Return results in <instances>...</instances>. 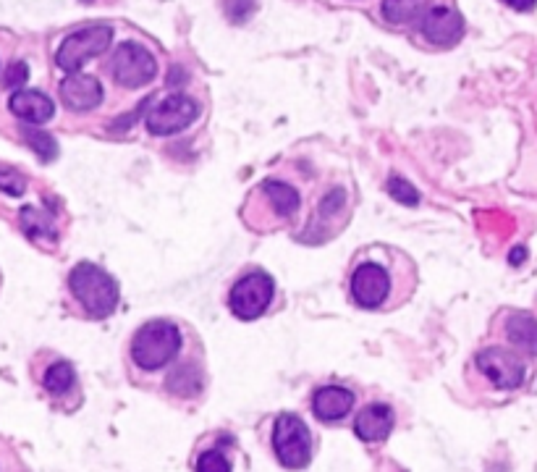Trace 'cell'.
Returning <instances> with one entry per match:
<instances>
[{
  "instance_id": "1",
  "label": "cell",
  "mask_w": 537,
  "mask_h": 472,
  "mask_svg": "<svg viewBox=\"0 0 537 472\" xmlns=\"http://www.w3.org/2000/svg\"><path fill=\"white\" fill-rule=\"evenodd\" d=\"M69 289L90 318H108L118 307L116 278L95 263H79L69 276Z\"/></svg>"
},
{
  "instance_id": "2",
  "label": "cell",
  "mask_w": 537,
  "mask_h": 472,
  "mask_svg": "<svg viewBox=\"0 0 537 472\" xmlns=\"http://www.w3.org/2000/svg\"><path fill=\"white\" fill-rule=\"evenodd\" d=\"M181 331L171 320H150L131 339V360L139 370L155 373L181 352Z\"/></svg>"
},
{
  "instance_id": "3",
  "label": "cell",
  "mask_w": 537,
  "mask_h": 472,
  "mask_svg": "<svg viewBox=\"0 0 537 472\" xmlns=\"http://www.w3.org/2000/svg\"><path fill=\"white\" fill-rule=\"evenodd\" d=\"M273 449L283 467L289 470H302L310 465L312 457V433L304 425L302 417L281 415L273 428Z\"/></svg>"
},
{
  "instance_id": "4",
  "label": "cell",
  "mask_w": 537,
  "mask_h": 472,
  "mask_svg": "<svg viewBox=\"0 0 537 472\" xmlns=\"http://www.w3.org/2000/svg\"><path fill=\"white\" fill-rule=\"evenodd\" d=\"M113 40V29L108 24H97V27L79 29L61 42L56 53V66L69 74H76L84 63L97 58Z\"/></svg>"
},
{
  "instance_id": "5",
  "label": "cell",
  "mask_w": 537,
  "mask_h": 472,
  "mask_svg": "<svg viewBox=\"0 0 537 472\" xmlns=\"http://www.w3.org/2000/svg\"><path fill=\"white\" fill-rule=\"evenodd\" d=\"M111 71L116 84H121L126 90H139L155 79L158 63H155L150 50L137 45V42H121L113 53Z\"/></svg>"
},
{
  "instance_id": "6",
  "label": "cell",
  "mask_w": 537,
  "mask_h": 472,
  "mask_svg": "<svg viewBox=\"0 0 537 472\" xmlns=\"http://www.w3.org/2000/svg\"><path fill=\"white\" fill-rule=\"evenodd\" d=\"M273 278L268 273L255 271L241 276L228 294V307L239 320H255L268 310L270 299H273Z\"/></svg>"
},
{
  "instance_id": "7",
  "label": "cell",
  "mask_w": 537,
  "mask_h": 472,
  "mask_svg": "<svg viewBox=\"0 0 537 472\" xmlns=\"http://www.w3.org/2000/svg\"><path fill=\"white\" fill-rule=\"evenodd\" d=\"M200 116V105L189 100L186 95H168L158 103L150 105L145 116V124L155 137H171V134L184 132Z\"/></svg>"
},
{
  "instance_id": "8",
  "label": "cell",
  "mask_w": 537,
  "mask_h": 472,
  "mask_svg": "<svg viewBox=\"0 0 537 472\" xmlns=\"http://www.w3.org/2000/svg\"><path fill=\"white\" fill-rule=\"evenodd\" d=\"M477 368L498 389H519L527 378V365H524L522 357L501 347L482 349L477 354Z\"/></svg>"
},
{
  "instance_id": "9",
  "label": "cell",
  "mask_w": 537,
  "mask_h": 472,
  "mask_svg": "<svg viewBox=\"0 0 537 472\" xmlns=\"http://www.w3.org/2000/svg\"><path fill=\"white\" fill-rule=\"evenodd\" d=\"M391 294V276L383 265L359 263L352 276V299L365 310H378Z\"/></svg>"
},
{
  "instance_id": "10",
  "label": "cell",
  "mask_w": 537,
  "mask_h": 472,
  "mask_svg": "<svg viewBox=\"0 0 537 472\" xmlns=\"http://www.w3.org/2000/svg\"><path fill=\"white\" fill-rule=\"evenodd\" d=\"M420 32L433 45H454L464 35V19L459 11L448 6L427 8L425 14H422Z\"/></svg>"
},
{
  "instance_id": "11",
  "label": "cell",
  "mask_w": 537,
  "mask_h": 472,
  "mask_svg": "<svg viewBox=\"0 0 537 472\" xmlns=\"http://www.w3.org/2000/svg\"><path fill=\"white\" fill-rule=\"evenodd\" d=\"M61 100L69 111L90 113L103 103V87L95 77H87V74L76 71V74H69L61 82Z\"/></svg>"
},
{
  "instance_id": "12",
  "label": "cell",
  "mask_w": 537,
  "mask_h": 472,
  "mask_svg": "<svg viewBox=\"0 0 537 472\" xmlns=\"http://www.w3.org/2000/svg\"><path fill=\"white\" fill-rule=\"evenodd\" d=\"M393 420L396 417H393V410L388 404H370L354 420V433H357L359 441L378 444V441H386L391 436Z\"/></svg>"
},
{
  "instance_id": "13",
  "label": "cell",
  "mask_w": 537,
  "mask_h": 472,
  "mask_svg": "<svg viewBox=\"0 0 537 472\" xmlns=\"http://www.w3.org/2000/svg\"><path fill=\"white\" fill-rule=\"evenodd\" d=\"M354 407V394L344 386H325L312 396V412L323 423H336L346 417Z\"/></svg>"
},
{
  "instance_id": "14",
  "label": "cell",
  "mask_w": 537,
  "mask_h": 472,
  "mask_svg": "<svg viewBox=\"0 0 537 472\" xmlns=\"http://www.w3.org/2000/svg\"><path fill=\"white\" fill-rule=\"evenodd\" d=\"M8 105H11V113H14L16 118H21V121H27V124L40 126L56 116L53 100L37 90H16Z\"/></svg>"
},
{
  "instance_id": "15",
  "label": "cell",
  "mask_w": 537,
  "mask_h": 472,
  "mask_svg": "<svg viewBox=\"0 0 537 472\" xmlns=\"http://www.w3.org/2000/svg\"><path fill=\"white\" fill-rule=\"evenodd\" d=\"M260 200H265L270 205V210H273V221L281 223V221H289L294 213L299 210V192L291 184H283V181L278 179H268L262 181L260 187H257V195Z\"/></svg>"
},
{
  "instance_id": "16",
  "label": "cell",
  "mask_w": 537,
  "mask_h": 472,
  "mask_svg": "<svg viewBox=\"0 0 537 472\" xmlns=\"http://www.w3.org/2000/svg\"><path fill=\"white\" fill-rule=\"evenodd\" d=\"M506 334H509L511 344H517L524 352L537 354V320L532 315H511L509 323H506Z\"/></svg>"
},
{
  "instance_id": "17",
  "label": "cell",
  "mask_w": 537,
  "mask_h": 472,
  "mask_svg": "<svg viewBox=\"0 0 537 472\" xmlns=\"http://www.w3.org/2000/svg\"><path fill=\"white\" fill-rule=\"evenodd\" d=\"M430 8V0H383V16L393 24H409Z\"/></svg>"
},
{
  "instance_id": "18",
  "label": "cell",
  "mask_w": 537,
  "mask_h": 472,
  "mask_svg": "<svg viewBox=\"0 0 537 472\" xmlns=\"http://www.w3.org/2000/svg\"><path fill=\"white\" fill-rule=\"evenodd\" d=\"M76 381V373L74 368H71V362L66 360H58L56 365H50L48 370H45V375H42V386L50 391L53 396H63L66 391L74 386Z\"/></svg>"
},
{
  "instance_id": "19",
  "label": "cell",
  "mask_w": 537,
  "mask_h": 472,
  "mask_svg": "<svg viewBox=\"0 0 537 472\" xmlns=\"http://www.w3.org/2000/svg\"><path fill=\"white\" fill-rule=\"evenodd\" d=\"M21 226H24V231H27L29 236H50V239H56L53 218L45 216V213L37 208H24V213H21Z\"/></svg>"
},
{
  "instance_id": "20",
  "label": "cell",
  "mask_w": 537,
  "mask_h": 472,
  "mask_svg": "<svg viewBox=\"0 0 537 472\" xmlns=\"http://www.w3.org/2000/svg\"><path fill=\"white\" fill-rule=\"evenodd\" d=\"M24 137H27V142L32 145V150H35V153H40L45 160L56 158L58 147H56V139L50 137V134H45V132H40V129H32V126H29V129H24Z\"/></svg>"
},
{
  "instance_id": "21",
  "label": "cell",
  "mask_w": 537,
  "mask_h": 472,
  "mask_svg": "<svg viewBox=\"0 0 537 472\" xmlns=\"http://www.w3.org/2000/svg\"><path fill=\"white\" fill-rule=\"evenodd\" d=\"M388 192H391L393 200H399L401 205H417V202H420L417 189H414L407 179H401V176H393V179L388 181Z\"/></svg>"
},
{
  "instance_id": "22",
  "label": "cell",
  "mask_w": 537,
  "mask_h": 472,
  "mask_svg": "<svg viewBox=\"0 0 537 472\" xmlns=\"http://www.w3.org/2000/svg\"><path fill=\"white\" fill-rule=\"evenodd\" d=\"M197 472H231V462H228V457L223 452L210 449L197 462Z\"/></svg>"
},
{
  "instance_id": "23",
  "label": "cell",
  "mask_w": 537,
  "mask_h": 472,
  "mask_svg": "<svg viewBox=\"0 0 537 472\" xmlns=\"http://www.w3.org/2000/svg\"><path fill=\"white\" fill-rule=\"evenodd\" d=\"M0 189L3 192H8V195H21L24 189H27V181H24V176L16 174V171H3L0 168Z\"/></svg>"
},
{
  "instance_id": "24",
  "label": "cell",
  "mask_w": 537,
  "mask_h": 472,
  "mask_svg": "<svg viewBox=\"0 0 537 472\" xmlns=\"http://www.w3.org/2000/svg\"><path fill=\"white\" fill-rule=\"evenodd\" d=\"M29 79V69H27V63H11V69L6 71V79H3V84L6 87H21V84H27Z\"/></svg>"
},
{
  "instance_id": "25",
  "label": "cell",
  "mask_w": 537,
  "mask_h": 472,
  "mask_svg": "<svg viewBox=\"0 0 537 472\" xmlns=\"http://www.w3.org/2000/svg\"><path fill=\"white\" fill-rule=\"evenodd\" d=\"M503 3L514 8V11H532L535 8V0H503Z\"/></svg>"
}]
</instances>
